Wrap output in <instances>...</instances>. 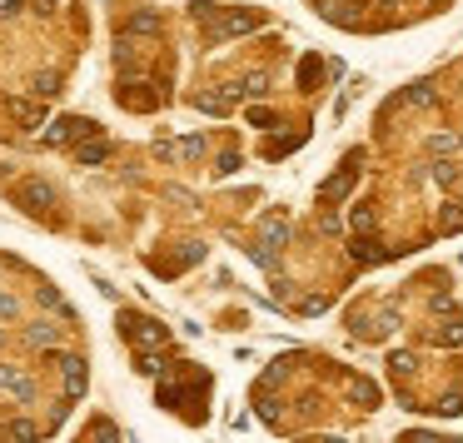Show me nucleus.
<instances>
[{
  "label": "nucleus",
  "instance_id": "nucleus-1",
  "mask_svg": "<svg viewBox=\"0 0 463 443\" xmlns=\"http://www.w3.org/2000/svg\"><path fill=\"white\" fill-rule=\"evenodd\" d=\"M0 384H6L15 398H30L35 389H30V378H20V374H10V369H0Z\"/></svg>",
  "mask_w": 463,
  "mask_h": 443
}]
</instances>
